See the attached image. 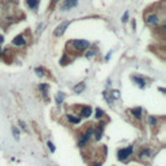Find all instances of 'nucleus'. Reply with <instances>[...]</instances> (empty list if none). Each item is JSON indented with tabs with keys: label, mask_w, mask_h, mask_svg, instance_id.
<instances>
[{
	"label": "nucleus",
	"mask_w": 166,
	"mask_h": 166,
	"mask_svg": "<svg viewBox=\"0 0 166 166\" xmlns=\"http://www.w3.org/2000/svg\"><path fill=\"white\" fill-rule=\"evenodd\" d=\"M132 149H134V147H132V145H129L127 148H122V149H119L118 153H117V156H118V160H119V161H125V160H127L130 156L132 155Z\"/></svg>",
	"instance_id": "f257e3e1"
},
{
	"label": "nucleus",
	"mask_w": 166,
	"mask_h": 166,
	"mask_svg": "<svg viewBox=\"0 0 166 166\" xmlns=\"http://www.w3.org/2000/svg\"><path fill=\"white\" fill-rule=\"evenodd\" d=\"M70 44L73 45V48L75 51H84V50H87V48L90 47V42H87V40H71L70 42Z\"/></svg>",
	"instance_id": "f03ea898"
},
{
	"label": "nucleus",
	"mask_w": 166,
	"mask_h": 166,
	"mask_svg": "<svg viewBox=\"0 0 166 166\" xmlns=\"http://www.w3.org/2000/svg\"><path fill=\"white\" fill-rule=\"evenodd\" d=\"M92 135H93V127H88L86 130V132L80 136L79 142H78V145H79V147H83V145L91 139V136H92Z\"/></svg>",
	"instance_id": "7ed1b4c3"
},
{
	"label": "nucleus",
	"mask_w": 166,
	"mask_h": 166,
	"mask_svg": "<svg viewBox=\"0 0 166 166\" xmlns=\"http://www.w3.org/2000/svg\"><path fill=\"white\" fill-rule=\"evenodd\" d=\"M69 25H70V21H64L63 24L58 25L57 27L55 29V31H53L55 37H61V35L66 31V29H68V26H69Z\"/></svg>",
	"instance_id": "20e7f679"
},
{
	"label": "nucleus",
	"mask_w": 166,
	"mask_h": 166,
	"mask_svg": "<svg viewBox=\"0 0 166 166\" xmlns=\"http://www.w3.org/2000/svg\"><path fill=\"white\" fill-rule=\"evenodd\" d=\"M160 17H158L157 14H148L147 16V18H145V22H147L148 25H151V26H157L158 24H160Z\"/></svg>",
	"instance_id": "39448f33"
},
{
	"label": "nucleus",
	"mask_w": 166,
	"mask_h": 166,
	"mask_svg": "<svg viewBox=\"0 0 166 166\" xmlns=\"http://www.w3.org/2000/svg\"><path fill=\"white\" fill-rule=\"evenodd\" d=\"M13 45H16V47H24L26 44V39L24 38V35H17L14 39L12 40Z\"/></svg>",
	"instance_id": "423d86ee"
},
{
	"label": "nucleus",
	"mask_w": 166,
	"mask_h": 166,
	"mask_svg": "<svg viewBox=\"0 0 166 166\" xmlns=\"http://www.w3.org/2000/svg\"><path fill=\"white\" fill-rule=\"evenodd\" d=\"M77 4H78V0H64L61 9H63V11H68V9H70V8H73V6H75Z\"/></svg>",
	"instance_id": "0eeeda50"
},
{
	"label": "nucleus",
	"mask_w": 166,
	"mask_h": 166,
	"mask_svg": "<svg viewBox=\"0 0 166 166\" xmlns=\"http://www.w3.org/2000/svg\"><path fill=\"white\" fill-rule=\"evenodd\" d=\"M103 131H104V123H99L96 129H93V134H95L96 140H100L103 136Z\"/></svg>",
	"instance_id": "6e6552de"
},
{
	"label": "nucleus",
	"mask_w": 166,
	"mask_h": 166,
	"mask_svg": "<svg viewBox=\"0 0 166 166\" xmlns=\"http://www.w3.org/2000/svg\"><path fill=\"white\" fill-rule=\"evenodd\" d=\"M131 78H132V80H134V82H135L136 84H138L139 87H140V88H144V87H145V80L143 79L142 77H138V75H132Z\"/></svg>",
	"instance_id": "1a4fd4ad"
},
{
	"label": "nucleus",
	"mask_w": 166,
	"mask_h": 166,
	"mask_svg": "<svg viewBox=\"0 0 166 166\" xmlns=\"http://www.w3.org/2000/svg\"><path fill=\"white\" fill-rule=\"evenodd\" d=\"M91 114H92V109H91V106H83V108L80 109V116L84 117V118H88Z\"/></svg>",
	"instance_id": "9d476101"
},
{
	"label": "nucleus",
	"mask_w": 166,
	"mask_h": 166,
	"mask_svg": "<svg viewBox=\"0 0 166 166\" xmlns=\"http://www.w3.org/2000/svg\"><path fill=\"white\" fill-rule=\"evenodd\" d=\"M131 114L134 116L136 119H140V118H142V114H143V109L139 108V106H136V108H132V109H131Z\"/></svg>",
	"instance_id": "9b49d317"
},
{
	"label": "nucleus",
	"mask_w": 166,
	"mask_h": 166,
	"mask_svg": "<svg viewBox=\"0 0 166 166\" xmlns=\"http://www.w3.org/2000/svg\"><path fill=\"white\" fill-rule=\"evenodd\" d=\"M84 88H86V84H84L83 82H80V83H78V84H75V86L73 87V91L75 93H80V92H83Z\"/></svg>",
	"instance_id": "f8f14e48"
},
{
	"label": "nucleus",
	"mask_w": 166,
	"mask_h": 166,
	"mask_svg": "<svg viewBox=\"0 0 166 166\" xmlns=\"http://www.w3.org/2000/svg\"><path fill=\"white\" fill-rule=\"evenodd\" d=\"M66 118H68V121H69L70 123H74V125H78V123H80V118H79V117L68 114V116H66Z\"/></svg>",
	"instance_id": "ddd939ff"
},
{
	"label": "nucleus",
	"mask_w": 166,
	"mask_h": 166,
	"mask_svg": "<svg viewBox=\"0 0 166 166\" xmlns=\"http://www.w3.org/2000/svg\"><path fill=\"white\" fill-rule=\"evenodd\" d=\"M39 1H40V0H26V4L30 6L31 9H37L39 5Z\"/></svg>",
	"instance_id": "4468645a"
},
{
	"label": "nucleus",
	"mask_w": 166,
	"mask_h": 166,
	"mask_svg": "<svg viewBox=\"0 0 166 166\" xmlns=\"http://www.w3.org/2000/svg\"><path fill=\"white\" fill-rule=\"evenodd\" d=\"M39 90L42 91V93H43L44 96H47V91H48V84H45V83H42L40 86H39Z\"/></svg>",
	"instance_id": "2eb2a0df"
},
{
	"label": "nucleus",
	"mask_w": 166,
	"mask_h": 166,
	"mask_svg": "<svg viewBox=\"0 0 166 166\" xmlns=\"http://www.w3.org/2000/svg\"><path fill=\"white\" fill-rule=\"evenodd\" d=\"M64 99H65V95H64V93H63V92H58L57 96H56V103H57V104H61V103L64 101Z\"/></svg>",
	"instance_id": "dca6fc26"
},
{
	"label": "nucleus",
	"mask_w": 166,
	"mask_h": 166,
	"mask_svg": "<svg viewBox=\"0 0 166 166\" xmlns=\"http://www.w3.org/2000/svg\"><path fill=\"white\" fill-rule=\"evenodd\" d=\"M149 155H151V151H149V149L147 148V149H143L139 156H140L142 158H144V157H149Z\"/></svg>",
	"instance_id": "f3484780"
},
{
	"label": "nucleus",
	"mask_w": 166,
	"mask_h": 166,
	"mask_svg": "<svg viewBox=\"0 0 166 166\" xmlns=\"http://www.w3.org/2000/svg\"><path fill=\"white\" fill-rule=\"evenodd\" d=\"M95 113H96V118H101V117L104 116V112L100 108H96L95 110Z\"/></svg>",
	"instance_id": "a211bd4d"
},
{
	"label": "nucleus",
	"mask_w": 166,
	"mask_h": 166,
	"mask_svg": "<svg viewBox=\"0 0 166 166\" xmlns=\"http://www.w3.org/2000/svg\"><path fill=\"white\" fill-rule=\"evenodd\" d=\"M35 71H37V75L38 77H43L44 75V69H42V68H37Z\"/></svg>",
	"instance_id": "6ab92c4d"
},
{
	"label": "nucleus",
	"mask_w": 166,
	"mask_h": 166,
	"mask_svg": "<svg viewBox=\"0 0 166 166\" xmlns=\"http://www.w3.org/2000/svg\"><path fill=\"white\" fill-rule=\"evenodd\" d=\"M156 123H157V118H156V117H153V116L149 117V125H151V126H155Z\"/></svg>",
	"instance_id": "aec40b11"
},
{
	"label": "nucleus",
	"mask_w": 166,
	"mask_h": 166,
	"mask_svg": "<svg viewBox=\"0 0 166 166\" xmlns=\"http://www.w3.org/2000/svg\"><path fill=\"white\" fill-rule=\"evenodd\" d=\"M13 135H14V139L16 140H19V132H18V130L16 129V127H13Z\"/></svg>",
	"instance_id": "412c9836"
},
{
	"label": "nucleus",
	"mask_w": 166,
	"mask_h": 166,
	"mask_svg": "<svg viewBox=\"0 0 166 166\" xmlns=\"http://www.w3.org/2000/svg\"><path fill=\"white\" fill-rule=\"evenodd\" d=\"M60 64H61V65H66V64H68V57H66V55H64V56L61 57Z\"/></svg>",
	"instance_id": "4be33fe9"
},
{
	"label": "nucleus",
	"mask_w": 166,
	"mask_h": 166,
	"mask_svg": "<svg viewBox=\"0 0 166 166\" xmlns=\"http://www.w3.org/2000/svg\"><path fill=\"white\" fill-rule=\"evenodd\" d=\"M103 96H104V97H105V100H106V101H108L109 104H110V103H112V99H110V97L108 96V92H106V91H104V92H103Z\"/></svg>",
	"instance_id": "5701e85b"
},
{
	"label": "nucleus",
	"mask_w": 166,
	"mask_h": 166,
	"mask_svg": "<svg viewBox=\"0 0 166 166\" xmlns=\"http://www.w3.org/2000/svg\"><path fill=\"white\" fill-rule=\"evenodd\" d=\"M112 97H113V99H118V97H119V91H113V92H112Z\"/></svg>",
	"instance_id": "b1692460"
},
{
	"label": "nucleus",
	"mask_w": 166,
	"mask_h": 166,
	"mask_svg": "<svg viewBox=\"0 0 166 166\" xmlns=\"http://www.w3.org/2000/svg\"><path fill=\"white\" fill-rule=\"evenodd\" d=\"M48 148H50L51 152H55V145H53V143L52 142H48Z\"/></svg>",
	"instance_id": "393cba45"
},
{
	"label": "nucleus",
	"mask_w": 166,
	"mask_h": 166,
	"mask_svg": "<svg viewBox=\"0 0 166 166\" xmlns=\"http://www.w3.org/2000/svg\"><path fill=\"white\" fill-rule=\"evenodd\" d=\"M92 56H95V51H88V52H87V53H86V57H92Z\"/></svg>",
	"instance_id": "a878e982"
},
{
	"label": "nucleus",
	"mask_w": 166,
	"mask_h": 166,
	"mask_svg": "<svg viewBox=\"0 0 166 166\" xmlns=\"http://www.w3.org/2000/svg\"><path fill=\"white\" fill-rule=\"evenodd\" d=\"M127 18H129V12H126L125 14L122 16V21H123V22H126V21H127Z\"/></svg>",
	"instance_id": "bb28decb"
},
{
	"label": "nucleus",
	"mask_w": 166,
	"mask_h": 166,
	"mask_svg": "<svg viewBox=\"0 0 166 166\" xmlns=\"http://www.w3.org/2000/svg\"><path fill=\"white\" fill-rule=\"evenodd\" d=\"M1 43H4V37H3V35H0V44Z\"/></svg>",
	"instance_id": "cd10ccee"
},
{
	"label": "nucleus",
	"mask_w": 166,
	"mask_h": 166,
	"mask_svg": "<svg viewBox=\"0 0 166 166\" xmlns=\"http://www.w3.org/2000/svg\"><path fill=\"white\" fill-rule=\"evenodd\" d=\"M110 55H112V52H109V53H108V55H106V57H105V60H106V61H108V60H109V58H110Z\"/></svg>",
	"instance_id": "c85d7f7f"
},
{
	"label": "nucleus",
	"mask_w": 166,
	"mask_h": 166,
	"mask_svg": "<svg viewBox=\"0 0 166 166\" xmlns=\"http://www.w3.org/2000/svg\"><path fill=\"white\" fill-rule=\"evenodd\" d=\"M92 166H101V162H95V164H92Z\"/></svg>",
	"instance_id": "c756f323"
},
{
	"label": "nucleus",
	"mask_w": 166,
	"mask_h": 166,
	"mask_svg": "<svg viewBox=\"0 0 166 166\" xmlns=\"http://www.w3.org/2000/svg\"><path fill=\"white\" fill-rule=\"evenodd\" d=\"M53 1V4H56V3H58V0H52Z\"/></svg>",
	"instance_id": "7c9ffc66"
},
{
	"label": "nucleus",
	"mask_w": 166,
	"mask_h": 166,
	"mask_svg": "<svg viewBox=\"0 0 166 166\" xmlns=\"http://www.w3.org/2000/svg\"><path fill=\"white\" fill-rule=\"evenodd\" d=\"M3 55V51H1V47H0V56H1Z\"/></svg>",
	"instance_id": "2f4dec72"
}]
</instances>
